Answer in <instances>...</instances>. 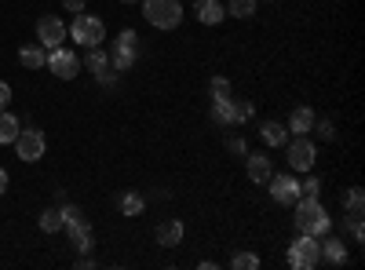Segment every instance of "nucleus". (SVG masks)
<instances>
[{"instance_id": "nucleus-1", "label": "nucleus", "mask_w": 365, "mask_h": 270, "mask_svg": "<svg viewBox=\"0 0 365 270\" xmlns=\"http://www.w3.org/2000/svg\"><path fill=\"white\" fill-rule=\"evenodd\" d=\"M296 230L299 234H311V237H322L332 230V216L325 212V204L318 197H299L296 204Z\"/></svg>"}, {"instance_id": "nucleus-2", "label": "nucleus", "mask_w": 365, "mask_h": 270, "mask_svg": "<svg viewBox=\"0 0 365 270\" xmlns=\"http://www.w3.org/2000/svg\"><path fill=\"white\" fill-rule=\"evenodd\" d=\"M143 15L154 29H175L182 22V0H143Z\"/></svg>"}, {"instance_id": "nucleus-3", "label": "nucleus", "mask_w": 365, "mask_h": 270, "mask_svg": "<svg viewBox=\"0 0 365 270\" xmlns=\"http://www.w3.org/2000/svg\"><path fill=\"white\" fill-rule=\"evenodd\" d=\"M135 58H139V37H135V29H120L117 41H113V55H110V66L117 73H125L135 66Z\"/></svg>"}, {"instance_id": "nucleus-4", "label": "nucleus", "mask_w": 365, "mask_h": 270, "mask_svg": "<svg viewBox=\"0 0 365 270\" xmlns=\"http://www.w3.org/2000/svg\"><path fill=\"white\" fill-rule=\"evenodd\" d=\"M66 33L77 41V44H84V48H99L103 44V37H106V26H103V19H96V15H77L73 19V26L66 29Z\"/></svg>"}, {"instance_id": "nucleus-5", "label": "nucleus", "mask_w": 365, "mask_h": 270, "mask_svg": "<svg viewBox=\"0 0 365 270\" xmlns=\"http://www.w3.org/2000/svg\"><path fill=\"white\" fill-rule=\"evenodd\" d=\"M318 263H322L318 237H311V234H299L296 242L289 245V266H296V270H314Z\"/></svg>"}, {"instance_id": "nucleus-6", "label": "nucleus", "mask_w": 365, "mask_h": 270, "mask_svg": "<svg viewBox=\"0 0 365 270\" xmlns=\"http://www.w3.org/2000/svg\"><path fill=\"white\" fill-rule=\"evenodd\" d=\"M285 157H289V168L292 172H314V161H318V146L307 139V135H296L285 150Z\"/></svg>"}, {"instance_id": "nucleus-7", "label": "nucleus", "mask_w": 365, "mask_h": 270, "mask_svg": "<svg viewBox=\"0 0 365 270\" xmlns=\"http://www.w3.org/2000/svg\"><path fill=\"white\" fill-rule=\"evenodd\" d=\"M15 154H19V161H41L44 157V146H48V139H44V132L41 128H22L19 135H15Z\"/></svg>"}, {"instance_id": "nucleus-8", "label": "nucleus", "mask_w": 365, "mask_h": 270, "mask_svg": "<svg viewBox=\"0 0 365 270\" xmlns=\"http://www.w3.org/2000/svg\"><path fill=\"white\" fill-rule=\"evenodd\" d=\"M58 81H73L77 73H81V58L70 51V48H63V44H58V48H51L48 51V63H44Z\"/></svg>"}, {"instance_id": "nucleus-9", "label": "nucleus", "mask_w": 365, "mask_h": 270, "mask_svg": "<svg viewBox=\"0 0 365 270\" xmlns=\"http://www.w3.org/2000/svg\"><path fill=\"white\" fill-rule=\"evenodd\" d=\"M70 33H66V22L63 19H55V15H44L41 22H37V44L41 48H58V44H63Z\"/></svg>"}, {"instance_id": "nucleus-10", "label": "nucleus", "mask_w": 365, "mask_h": 270, "mask_svg": "<svg viewBox=\"0 0 365 270\" xmlns=\"http://www.w3.org/2000/svg\"><path fill=\"white\" fill-rule=\"evenodd\" d=\"M267 187H270V197L278 204H296L299 201V179H292V175H270Z\"/></svg>"}, {"instance_id": "nucleus-11", "label": "nucleus", "mask_w": 365, "mask_h": 270, "mask_svg": "<svg viewBox=\"0 0 365 270\" xmlns=\"http://www.w3.org/2000/svg\"><path fill=\"white\" fill-rule=\"evenodd\" d=\"M318 252H322V263H332V266H340L347 263V245H344V237H318Z\"/></svg>"}, {"instance_id": "nucleus-12", "label": "nucleus", "mask_w": 365, "mask_h": 270, "mask_svg": "<svg viewBox=\"0 0 365 270\" xmlns=\"http://www.w3.org/2000/svg\"><path fill=\"white\" fill-rule=\"evenodd\" d=\"M194 15H197L201 26H220V22L227 19V8L220 4V0H197V4H194Z\"/></svg>"}, {"instance_id": "nucleus-13", "label": "nucleus", "mask_w": 365, "mask_h": 270, "mask_svg": "<svg viewBox=\"0 0 365 270\" xmlns=\"http://www.w3.org/2000/svg\"><path fill=\"white\" fill-rule=\"evenodd\" d=\"M245 172H249V179L256 187H263L267 179L274 175V168H270V157H263V154H245Z\"/></svg>"}, {"instance_id": "nucleus-14", "label": "nucleus", "mask_w": 365, "mask_h": 270, "mask_svg": "<svg viewBox=\"0 0 365 270\" xmlns=\"http://www.w3.org/2000/svg\"><path fill=\"white\" fill-rule=\"evenodd\" d=\"M212 121L220 128H234L237 125V110H234V99L223 95V99H212Z\"/></svg>"}, {"instance_id": "nucleus-15", "label": "nucleus", "mask_w": 365, "mask_h": 270, "mask_svg": "<svg viewBox=\"0 0 365 270\" xmlns=\"http://www.w3.org/2000/svg\"><path fill=\"white\" fill-rule=\"evenodd\" d=\"M154 237H158L161 249H175V245H182V223L179 219H165V223H158Z\"/></svg>"}, {"instance_id": "nucleus-16", "label": "nucleus", "mask_w": 365, "mask_h": 270, "mask_svg": "<svg viewBox=\"0 0 365 270\" xmlns=\"http://www.w3.org/2000/svg\"><path fill=\"white\" fill-rule=\"evenodd\" d=\"M292 135H307L311 128H314V110L311 106H296L292 113H289V125H285Z\"/></svg>"}, {"instance_id": "nucleus-17", "label": "nucleus", "mask_w": 365, "mask_h": 270, "mask_svg": "<svg viewBox=\"0 0 365 270\" xmlns=\"http://www.w3.org/2000/svg\"><path fill=\"white\" fill-rule=\"evenodd\" d=\"M19 63H22L26 70H44V63H48V48H41V44H26V48L19 51Z\"/></svg>"}, {"instance_id": "nucleus-18", "label": "nucleus", "mask_w": 365, "mask_h": 270, "mask_svg": "<svg viewBox=\"0 0 365 270\" xmlns=\"http://www.w3.org/2000/svg\"><path fill=\"white\" fill-rule=\"evenodd\" d=\"M259 135H263V142H267V146H285L289 128H285L282 121H263V125H259Z\"/></svg>"}, {"instance_id": "nucleus-19", "label": "nucleus", "mask_w": 365, "mask_h": 270, "mask_svg": "<svg viewBox=\"0 0 365 270\" xmlns=\"http://www.w3.org/2000/svg\"><path fill=\"white\" fill-rule=\"evenodd\" d=\"M22 132V125H19V117L15 113H8V110H0V142H15V135Z\"/></svg>"}, {"instance_id": "nucleus-20", "label": "nucleus", "mask_w": 365, "mask_h": 270, "mask_svg": "<svg viewBox=\"0 0 365 270\" xmlns=\"http://www.w3.org/2000/svg\"><path fill=\"white\" fill-rule=\"evenodd\" d=\"M106 66H110V55H106L103 48H88L84 63H81V70H91V73H99V70H106Z\"/></svg>"}, {"instance_id": "nucleus-21", "label": "nucleus", "mask_w": 365, "mask_h": 270, "mask_svg": "<svg viewBox=\"0 0 365 270\" xmlns=\"http://www.w3.org/2000/svg\"><path fill=\"white\" fill-rule=\"evenodd\" d=\"M70 245L84 256V252H91V227L84 223V227H70Z\"/></svg>"}, {"instance_id": "nucleus-22", "label": "nucleus", "mask_w": 365, "mask_h": 270, "mask_svg": "<svg viewBox=\"0 0 365 270\" xmlns=\"http://www.w3.org/2000/svg\"><path fill=\"white\" fill-rule=\"evenodd\" d=\"M58 216H63V230L84 227V223H88V216L81 212V208H77V204H66V201H63V208H58Z\"/></svg>"}, {"instance_id": "nucleus-23", "label": "nucleus", "mask_w": 365, "mask_h": 270, "mask_svg": "<svg viewBox=\"0 0 365 270\" xmlns=\"http://www.w3.org/2000/svg\"><path fill=\"white\" fill-rule=\"evenodd\" d=\"M256 4H259V0H230L227 15H234V19H252V15H256Z\"/></svg>"}, {"instance_id": "nucleus-24", "label": "nucleus", "mask_w": 365, "mask_h": 270, "mask_svg": "<svg viewBox=\"0 0 365 270\" xmlns=\"http://www.w3.org/2000/svg\"><path fill=\"white\" fill-rule=\"evenodd\" d=\"M143 208H146L143 194H125V197H120V216H139Z\"/></svg>"}, {"instance_id": "nucleus-25", "label": "nucleus", "mask_w": 365, "mask_h": 270, "mask_svg": "<svg viewBox=\"0 0 365 270\" xmlns=\"http://www.w3.org/2000/svg\"><path fill=\"white\" fill-rule=\"evenodd\" d=\"M344 204H347V216H365V194H361L358 187H351V190H347Z\"/></svg>"}, {"instance_id": "nucleus-26", "label": "nucleus", "mask_w": 365, "mask_h": 270, "mask_svg": "<svg viewBox=\"0 0 365 270\" xmlns=\"http://www.w3.org/2000/svg\"><path fill=\"white\" fill-rule=\"evenodd\" d=\"M37 223H41V230H44V234H55V230H63V216H58V208H44Z\"/></svg>"}, {"instance_id": "nucleus-27", "label": "nucleus", "mask_w": 365, "mask_h": 270, "mask_svg": "<svg viewBox=\"0 0 365 270\" xmlns=\"http://www.w3.org/2000/svg\"><path fill=\"white\" fill-rule=\"evenodd\" d=\"M230 266H234V270H256V266H259V256H256V252H237V256L230 259Z\"/></svg>"}, {"instance_id": "nucleus-28", "label": "nucleus", "mask_w": 365, "mask_h": 270, "mask_svg": "<svg viewBox=\"0 0 365 270\" xmlns=\"http://www.w3.org/2000/svg\"><path fill=\"white\" fill-rule=\"evenodd\" d=\"M318 194H322V179L318 175H307L299 183V197H318Z\"/></svg>"}, {"instance_id": "nucleus-29", "label": "nucleus", "mask_w": 365, "mask_h": 270, "mask_svg": "<svg viewBox=\"0 0 365 270\" xmlns=\"http://www.w3.org/2000/svg\"><path fill=\"white\" fill-rule=\"evenodd\" d=\"M208 92H212V99L230 95V81H227V77H212V81H208Z\"/></svg>"}, {"instance_id": "nucleus-30", "label": "nucleus", "mask_w": 365, "mask_h": 270, "mask_svg": "<svg viewBox=\"0 0 365 270\" xmlns=\"http://www.w3.org/2000/svg\"><path fill=\"white\" fill-rule=\"evenodd\" d=\"M311 132H318V139H336V128H332V121H325V117H314Z\"/></svg>"}, {"instance_id": "nucleus-31", "label": "nucleus", "mask_w": 365, "mask_h": 270, "mask_svg": "<svg viewBox=\"0 0 365 270\" xmlns=\"http://www.w3.org/2000/svg\"><path fill=\"white\" fill-rule=\"evenodd\" d=\"M234 110H237V125H245L252 117V103L249 99H234Z\"/></svg>"}, {"instance_id": "nucleus-32", "label": "nucleus", "mask_w": 365, "mask_h": 270, "mask_svg": "<svg viewBox=\"0 0 365 270\" xmlns=\"http://www.w3.org/2000/svg\"><path fill=\"white\" fill-rule=\"evenodd\" d=\"M227 150H230V154H237V157H245V154H249V142L241 139V135H230V139H227Z\"/></svg>"}, {"instance_id": "nucleus-33", "label": "nucleus", "mask_w": 365, "mask_h": 270, "mask_svg": "<svg viewBox=\"0 0 365 270\" xmlns=\"http://www.w3.org/2000/svg\"><path fill=\"white\" fill-rule=\"evenodd\" d=\"M96 81H99L103 88H113V84H117V70H113V66H106V70H99V73H96Z\"/></svg>"}, {"instance_id": "nucleus-34", "label": "nucleus", "mask_w": 365, "mask_h": 270, "mask_svg": "<svg viewBox=\"0 0 365 270\" xmlns=\"http://www.w3.org/2000/svg\"><path fill=\"white\" fill-rule=\"evenodd\" d=\"M347 223H351V237H354V242H361V237H365V227H361V216H347Z\"/></svg>"}, {"instance_id": "nucleus-35", "label": "nucleus", "mask_w": 365, "mask_h": 270, "mask_svg": "<svg viewBox=\"0 0 365 270\" xmlns=\"http://www.w3.org/2000/svg\"><path fill=\"white\" fill-rule=\"evenodd\" d=\"M8 103H11V84L0 81V110H8Z\"/></svg>"}, {"instance_id": "nucleus-36", "label": "nucleus", "mask_w": 365, "mask_h": 270, "mask_svg": "<svg viewBox=\"0 0 365 270\" xmlns=\"http://www.w3.org/2000/svg\"><path fill=\"white\" fill-rule=\"evenodd\" d=\"M84 4H88V0H63V8H66V11H73V15H81V11H84Z\"/></svg>"}, {"instance_id": "nucleus-37", "label": "nucleus", "mask_w": 365, "mask_h": 270, "mask_svg": "<svg viewBox=\"0 0 365 270\" xmlns=\"http://www.w3.org/2000/svg\"><path fill=\"white\" fill-rule=\"evenodd\" d=\"M4 190H8V172L0 168V194H4Z\"/></svg>"}, {"instance_id": "nucleus-38", "label": "nucleus", "mask_w": 365, "mask_h": 270, "mask_svg": "<svg viewBox=\"0 0 365 270\" xmlns=\"http://www.w3.org/2000/svg\"><path fill=\"white\" fill-rule=\"evenodd\" d=\"M120 4H135V0H120Z\"/></svg>"}]
</instances>
